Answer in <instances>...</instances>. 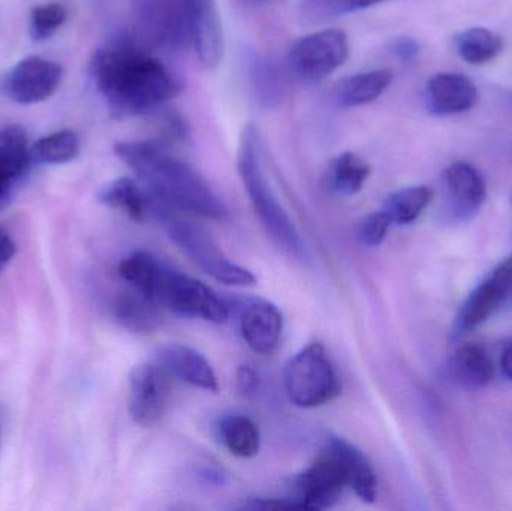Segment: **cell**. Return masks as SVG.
Here are the masks:
<instances>
[{
  "instance_id": "cell-1",
  "label": "cell",
  "mask_w": 512,
  "mask_h": 511,
  "mask_svg": "<svg viewBox=\"0 0 512 511\" xmlns=\"http://www.w3.org/2000/svg\"><path fill=\"white\" fill-rule=\"evenodd\" d=\"M90 74L116 116H140L182 92L179 78L152 54L132 44L99 50Z\"/></svg>"
},
{
  "instance_id": "cell-2",
  "label": "cell",
  "mask_w": 512,
  "mask_h": 511,
  "mask_svg": "<svg viewBox=\"0 0 512 511\" xmlns=\"http://www.w3.org/2000/svg\"><path fill=\"white\" fill-rule=\"evenodd\" d=\"M120 161L161 206L212 221L230 219L224 201L194 167L170 155L155 141H122L114 146Z\"/></svg>"
},
{
  "instance_id": "cell-3",
  "label": "cell",
  "mask_w": 512,
  "mask_h": 511,
  "mask_svg": "<svg viewBox=\"0 0 512 511\" xmlns=\"http://www.w3.org/2000/svg\"><path fill=\"white\" fill-rule=\"evenodd\" d=\"M237 165L256 216L270 239L291 257L306 258V243L282 204L277 200L262 170L258 129L252 123L243 129Z\"/></svg>"
},
{
  "instance_id": "cell-4",
  "label": "cell",
  "mask_w": 512,
  "mask_h": 511,
  "mask_svg": "<svg viewBox=\"0 0 512 511\" xmlns=\"http://www.w3.org/2000/svg\"><path fill=\"white\" fill-rule=\"evenodd\" d=\"M156 216L161 219L171 242L206 275L225 285L249 287L256 282L251 270L239 266L227 257L218 243L197 225L183 221L173 210L158 204Z\"/></svg>"
},
{
  "instance_id": "cell-5",
  "label": "cell",
  "mask_w": 512,
  "mask_h": 511,
  "mask_svg": "<svg viewBox=\"0 0 512 511\" xmlns=\"http://www.w3.org/2000/svg\"><path fill=\"white\" fill-rule=\"evenodd\" d=\"M285 387L292 404L301 408L321 407L339 395V378L324 345L313 342L289 360Z\"/></svg>"
},
{
  "instance_id": "cell-6",
  "label": "cell",
  "mask_w": 512,
  "mask_h": 511,
  "mask_svg": "<svg viewBox=\"0 0 512 511\" xmlns=\"http://www.w3.org/2000/svg\"><path fill=\"white\" fill-rule=\"evenodd\" d=\"M158 303L174 314L210 323H225L230 317V305L212 288L168 266L159 285Z\"/></svg>"
},
{
  "instance_id": "cell-7",
  "label": "cell",
  "mask_w": 512,
  "mask_h": 511,
  "mask_svg": "<svg viewBox=\"0 0 512 511\" xmlns=\"http://www.w3.org/2000/svg\"><path fill=\"white\" fill-rule=\"evenodd\" d=\"M348 57V35L340 29H322L295 41L288 63L300 80L318 83L336 72Z\"/></svg>"
},
{
  "instance_id": "cell-8",
  "label": "cell",
  "mask_w": 512,
  "mask_h": 511,
  "mask_svg": "<svg viewBox=\"0 0 512 511\" xmlns=\"http://www.w3.org/2000/svg\"><path fill=\"white\" fill-rule=\"evenodd\" d=\"M171 396V375L158 362L143 363L129 377L128 407L132 420L153 426L164 416Z\"/></svg>"
},
{
  "instance_id": "cell-9",
  "label": "cell",
  "mask_w": 512,
  "mask_h": 511,
  "mask_svg": "<svg viewBox=\"0 0 512 511\" xmlns=\"http://www.w3.org/2000/svg\"><path fill=\"white\" fill-rule=\"evenodd\" d=\"M63 78L62 66L44 57L30 56L18 62L2 80V90L17 104H38L53 96Z\"/></svg>"
},
{
  "instance_id": "cell-10",
  "label": "cell",
  "mask_w": 512,
  "mask_h": 511,
  "mask_svg": "<svg viewBox=\"0 0 512 511\" xmlns=\"http://www.w3.org/2000/svg\"><path fill=\"white\" fill-rule=\"evenodd\" d=\"M294 486V498L303 510H324L339 500L348 483L336 456L324 447L316 461L295 477Z\"/></svg>"
},
{
  "instance_id": "cell-11",
  "label": "cell",
  "mask_w": 512,
  "mask_h": 511,
  "mask_svg": "<svg viewBox=\"0 0 512 511\" xmlns=\"http://www.w3.org/2000/svg\"><path fill=\"white\" fill-rule=\"evenodd\" d=\"M188 41L204 69H215L224 56V30L216 0H183Z\"/></svg>"
},
{
  "instance_id": "cell-12",
  "label": "cell",
  "mask_w": 512,
  "mask_h": 511,
  "mask_svg": "<svg viewBox=\"0 0 512 511\" xmlns=\"http://www.w3.org/2000/svg\"><path fill=\"white\" fill-rule=\"evenodd\" d=\"M512 302V255L505 258L492 275L478 285L460 309L456 329L469 332L489 320L496 311Z\"/></svg>"
},
{
  "instance_id": "cell-13",
  "label": "cell",
  "mask_w": 512,
  "mask_h": 511,
  "mask_svg": "<svg viewBox=\"0 0 512 511\" xmlns=\"http://www.w3.org/2000/svg\"><path fill=\"white\" fill-rule=\"evenodd\" d=\"M242 338L258 354H271L279 347L283 333V315L274 303L251 299L242 306L239 315Z\"/></svg>"
},
{
  "instance_id": "cell-14",
  "label": "cell",
  "mask_w": 512,
  "mask_h": 511,
  "mask_svg": "<svg viewBox=\"0 0 512 511\" xmlns=\"http://www.w3.org/2000/svg\"><path fill=\"white\" fill-rule=\"evenodd\" d=\"M156 362L183 383L198 389L216 393L219 390L218 377L209 360L194 348L182 344L165 345L159 350Z\"/></svg>"
},
{
  "instance_id": "cell-15",
  "label": "cell",
  "mask_w": 512,
  "mask_h": 511,
  "mask_svg": "<svg viewBox=\"0 0 512 511\" xmlns=\"http://www.w3.org/2000/svg\"><path fill=\"white\" fill-rule=\"evenodd\" d=\"M325 447L339 461L348 488H351L363 503H375L378 498V477L367 456L354 444L336 435L328 437Z\"/></svg>"
},
{
  "instance_id": "cell-16",
  "label": "cell",
  "mask_w": 512,
  "mask_h": 511,
  "mask_svg": "<svg viewBox=\"0 0 512 511\" xmlns=\"http://www.w3.org/2000/svg\"><path fill=\"white\" fill-rule=\"evenodd\" d=\"M427 107L438 116L465 113L478 101V90L471 78L462 74L442 72L427 84Z\"/></svg>"
},
{
  "instance_id": "cell-17",
  "label": "cell",
  "mask_w": 512,
  "mask_h": 511,
  "mask_svg": "<svg viewBox=\"0 0 512 511\" xmlns=\"http://www.w3.org/2000/svg\"><path fill=\"white\" fill-rule=\"evenodd\" d=\"M445 183L454 210L463 218L475 215L487 198V186L480 171L469 162H454L445 171Z\"/></svg>"
},
{
  "instance_id": "cell-18",
  "label": "cell",
  "mask_w": 512,
  "mask_h": 511,
  "mask_svg": "<svg viewBox=\"0 0 512 511\" xmlns=\"http://www.w3.org/2000/svg\"><path fill=\"white\" fill-rule=\"evenodd\" d=\"M98 200L111 209L126 213L134 221H146L150 215H155L156 201L141 183L131 177H120L105 185Z\"/></svg>"
},
{
  "instance_id": "cell-19",
  "label": "cell",
  "mask_w": 512,
  "mask_h": 511,
  "mask_svg": "<svg viewBox=\"0 0 512 511\" xmlns=\"http://www.w3.org/2000/svg\"><path fill=\"white\" fill-rule=\"evenodd\" d=\"M447 374L451 381L460 386L478 389L493 380L495 368L483 348L465 345L448 360Z\"/></svg>"
},
{
  "instance_id": "cell-20",
  "label": "cell",
  "mask_w": 512,
  "mask_h": 511,
  "mask_svg": "<svg viewBox=\"0 0 512 511\" xmlns=\"http://www.w3.org/2000/svg\"><path fill=\"white\" fill-rule=\"evenodd\" d=\"M393 74L388 69L360 72L337 84L334 98L343 108L363 107L375 102L390 87Z\"/></svg>"
},
{
  "instance_id": "cell-21",
  "label": "cell",
  "mask_w": 512,
  "mask_h": 511,
  "mask_svg": "<svg viewBox=\"0 0 512 511\" xmlns=\"http://www.w3.org/2000/svg\"><path fill=\"white\" fill-rule=\"evenodd\" d=\"M219 443L237 458L251 459L258 455L261 435L254 420L242 414H225L215 425Z\"/></svg>"
},
{
  "instance_id": "cell-22",
  "label": "cell",
  "mask_w": 512,
  "mask_h": 511,
  "mask_svg": "<svg viewBox=\"0 0 512 511\" xmlns=\"http://www.w3.org/2000/svg\"><path fill=\"white\" fill-rule=\"evenodd\" d=\"M167 264L146 251L132 252L119 264V275L123 281L138 293L158 303L159 285ZM159 305V303H158Z\"/></svg>"
},
{
  "instance_id": "cell-23",
  "label": "cell",
  "mask_w": 512,
  "mask_h": 511,
  "mask_svg": "<svg viewBox=\"0 0 512 511\" xmlns=\"http://www.w3.org/2000/svg\"><path fill=\"white\" fill-rule=\"evenodd\" d=\"M372 168L352 152L340 153L328 165L327 186L334 194L351 197L363 189Z\"/></svg>"
},
{
  "instance_id": "cell-24",
  "label": "cell",
  "mask_w": 512,
  "mask_h": 511,
  "mask_svg": "<svg viewBox=\"0 0 512 511\" xmlns=\"http://www.w3.org/2000/svg\"><path fill=\"white\" fill-rule=\"evenodd\" d=\"M159 308L161 306L158 303L131 288L126 293L120 294L114 305V314L126 329L146 333L155 329L159 320Z\"/></svg>"
},
{
  "instance_id": "cell-25",
  "label": "cell",
  "mask_w": 512,
  "mask_h": 511,
  "mask_svg": "<svg viewBox=\"0 0 512 511\" xmlns=\"http://www.w3.org/2000/svg\"><path fill=\"white\" fill-rule=\"evenodd\" d=\"M30 161L32 155L24 129L17 125L0 129V176L15 182L26 173Z\"/></svg>"
},
{
  "instance_id": "cell-26",
  "label": "cell",
  "mask_w": 512,
  "mask_h": 511,
  "mask_svg": "<svg viewBox=\"0 0 512 511\" xmlns=\"http://www.w3.org/2000/svg\"><path fill=\"white\" fill-rule=\"evenodd\" d=\"M433 200V191L426 185L409 186L393 192L384 204L391 224L408 225L417 221Z\"/></svg>"
},
{
  "instance_id": "cell-27",
  "label": "cell",
  "mask_w": 512,
  "mask_h": 511,
  "mask_svg": "<svg viewBox=\"0 0 512 511\" xmlns=\"http://www.w3.org/2000/svg\"><path fill=\"white\" fill-rule=\"evenodd\" d=\"M457 53L471 65H483L499 56L504 41L498 33L486 27H472L454 38Z\"/></svg>"
},
{
  "instance_id": "cell-28",
  "label": "cell",
  "mask_w": 512,
  "mask_h": 511,
  "mask_svg": "<svg viewBox=\"0 0 512 511\" xmlns=\"http://www.w3.org/2000/svg\"><path fill=\"white\" fill-rule=\"evenodd\" d=\"M78 152H80V140L77 134L69 129L41 138L30 147L32 161L38 164H66L77 158Z\"/></svg>"
},
{
  "instance_id": "cell-29",
  "label": "cell",
  "mask_w": 512,
  "mask_h": 511,
  "mask_svg": "<svg viewBox=\"0 0 512 511\" xmlns=\"http://www.w3.org/2000/svg\"><path fill=\"white\" fill-rule=\"evenodd\" d=\"M381 2L385 0H301L300 15L306 23L319 24Z\"/></svg>"
},
{
  "instance_id": "cell-30",
  "label": "cell",
  "mask_w": 512,
  "mask_h": 511,
  "mask_svg": "<svg viewBox=\"0 0 512 511\" xmlns=\"http://www.w3.org/2000/svg\"><path fill=\"white\" fill-rule=\"evenodd\" d=\"M277 74L279 72L271 65L270 60L258 56L252 59V87L259 101L264 102L268 107L282 98V80Z\"/></svg>"
},
{
  "instance_id": "cell-31",
  "label": "cell",
  "mask_w": 512,
  "mask_h": 511,
  "mask_svg": "<svg viewBox=\"0 0 512 511\" xmlns=\"http://www.w3.org/2000/svg\"><path fill=\"white\" fill-rule=\"evenodd\" d=\"M68 17L65 6L60 3L36 6L30 14L29 32L35 41H45L51 38Z\"/></svg>"
},
{
  "instance_id": "cell-32",
  "label": "cell",
  "mask_w": 512,
  "mask_h": 511,
  "mask_svg": "<svg viewBox=\"0 0 512 511\" xmlns=\"http://www.w3.org/2000/svg\"><path fill=\"white\" fill-rule=\"evenodd\" d=\"M391 221L384 210L370 213L358 224L357 237L363 245L376 248L384 242L390 230Z\"/></svg>"
},
{
  "instance_id": "cell-33",
  "label": "cell",
  "mask_w": 512,
  "mask_h": 511,
  "mask_svg": "<svg viewBox=\"0 0 512 511\" xmlns=\"http://www.w3.org/2000/svg\"><path fill=\"white\" fill-rule=\"evenodd\" d=\"M237 384L243 395H254L259 386L258 374L252 366H242L237 372Z\"/></svg>"
},
{
  "instance_id": "cell-34",
  "label": "cell",
  "mask_w": 512,
  "mask_h": 511,
  "mask_svg": "<svg viewBox=\"0 0 512 511\" xmlns=\"http://www.w3.org/2000/svg\"><path fill=\"white\" fill-rule=\"evenodd\" d=\"M393 51L397 59L402 62H411L420 53V44L412 38H399L394 41Z\"/></svg>"
},
{
  "instance_id": "cell-35",
  "label": "cell",
  "mask_w": 512,
  "mask_h": 511,
  "mask_svg": "<svg viewBox=\"0 0 512 511\" xmlns=\"http://www.w3.org/2000/svg\"><path fill=\"white\" fill-rule=\"evenodd\" d=\"M17 254V245L8 231L0 228V273L11 263L12 258Z\"/></svg>"
},
{
  "instance_id": "cell-36",
  "label": "cell",
  "mask_w": 512,
  "mask_h": 511,
  "mask_svg": "<svg viewBox=\"0 0 512 511\" xmlns=\"http://www.w3.org/2000/svg\"><path fill=\"white\" fill-rule=\"evenodd\" d=\"M501 366L505 377L512 381V344L505 348L504 354H502Z\"/></svg>"
},
{
  "instance_id": "cell-37",
  "label": "cell",
  "mask_w": 512,
  "mask_h": 511,
  "mask_svg": "<svg viewBox=\"0 0 512 511\" xmlns=\"http://www.w3.org/2000/svg\"><path fill=\"white\" fill-rule=\"evenodd\" d=\"M12 182L6 180L5 177L0 176V203L5 200L8 195L9 189H11Z\"/></svg>"
},
{
  "instance_id": "cell-38",
  "label": "cell",
  "mask_w": 512,
  "mask_h": 511,
  "mask_svg": "<svg viewBox=\"0 0 512 511\" xmlns=\"http://www.w3.org/2000/svg\"><path fill=\"white\" fill-rule=\"evenodd\" d=\"M511 203H512V195H511Z\"/></svg>"
}]
</instances>
